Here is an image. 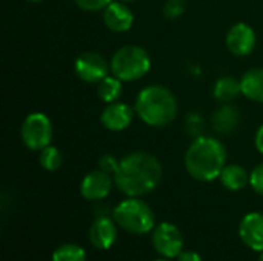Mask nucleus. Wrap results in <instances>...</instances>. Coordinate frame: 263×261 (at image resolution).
<instances>
[{
  "label": "nucleus",
  "instance_id": "nucleus-1",
  "mask_svg": "<svg viewBox=\"0 0 263 261\" xmlns=\"http://www.w3.org/2000/svg\"><path fill=\"white\" fill-rule=\"evenodd\" d=\"M162 175L160 162L148 152L137 151L119 160L112 177L116 188L126 197H143L160 185Z\"/></svg>",
  "mask_w": 263,
  "mask_h": 261
},
{
  "label": "nucleus",
  "instance_id": "nucleus-2",
  "mask_svg": "<svg viewBox=\"0 0 263 261\" xmlns=\"http://www.w3.org/2000/svg\"><path fill=\"white\" fill-rule=\"evenodd\" d=\"M227 166V149L214 137H197L185 154L188 174L199 182H214Z\"/></svg>",
  "mask_w": 263,
  "mask_h": 261
},
{
  "label": "nucleus",
  "instance_id": "nucleus-3",
  "mask_svg": "<svg viewBox=\"0 0 263 261\" xmlns=\"http://www.w3.org/2000/svg\"><path fill=\"white\" fill-rule=\"evenodd\" d=\"M134 109L145 125L165 128L176 118L179 105L171 89L162 85H149L139 92Z\"/></svg>",
  "mask_w": 263,
  "mask_h": 261
},
{
  "label": "nucleus",
  "instance_id": "nucleus-4",
  "mask_svg": "<svg viewBox=\"0 0 263 261\" xmlns=\"http://www.w3.org/2000/svg\"><path fill=\"white\" fill-rule=\"evenodd\" d=\"M112 218L120 229L133 235H145L157 226L154 211L140 197H128L120 202L112 211Z\"/></svg>",
  "mask_w": 263,
  "mask_h": 261
},
{
  "label": "nucleus",
  "instance_id": "nucleus-5",
  "mask_svg": "<svg viewBox=\"0 0 263 261\" xmlns=\"http://www.w3.org/2000/svg\"><path fill=\"white\" fill-rule=\"evenodd\" d=\"M151 69L148 52L137 45H126L117 49L111 58V72L122 82H136Z\"/></svg>",
  "mask_w": 263,
  "mask_h": 261
},
{
  "label": "nucleus",
  "instance_id": "nucleus-6",
  "mask_svg": "<svg viewBox=\"0 0 263 261\" xmlns=\"http://www.w3.org/2000/svg\"><path fill=\"white\" fill-rule=\"evenodd\" d=\"M20 137L29 151L40 152L51 145L52 140V123L43 112L29 114L20 128Z\"/></svg>",
  "mask_w": 263,
  "mask_h": 261
},
{
  "label": "nucleus",
  "instance_id": "nucleus-7",
  "mask_svg": "<svg viewBox=\"0 0 263 261\" xmlns=\"http://www.w3.org/2000/svg\"><path fill=\"white\" fill-rule=\"evenodd\" d=\"M151 242L156 252L163 258L173 260L183 252V234L176 225L170 222H163L153 229Z\"/></svg>",
  "mask_w": 263,
  "mask_h": 261
},
{
  "label": "nucleus",
  "instance_id": "nucleus-8",
  "mask_svg": "<svg viewBox=\"0 0 263 261\" xmlns=\"http://www.w3.org/2000/svg\"><path fill=\"white\" fill-rule=\"evenodd\" d=\"M74 71L80 80L85 83H100L105 77L109 75L111 71V63L108 60L94 51H86L80 54L74 63Z\"/></svg>",
  "mask_w": 263,
  "mask_h": 261
},
{
  "label": "nucleus",
  "instance_id": "nucleus-9",
  "mask_svg": "<svg viewBox=\"0 0 263 261\" xmlns=\"http://www.w3.org/2000/svg\"><path fill=\"white\" fill-rule=\"evenodd\" d=\"M112 186H116L114 177L102 169H97L83 177L80 183V194L85 200L97 202L106 198L111 194Z\"/></svg>",
  "mask_w": 263,
  "mask_h": 261
},
{
  "label": "nucleus",
  "instance_id": "nucleus-10",
  "mask_svg": "<svg viewBox=\"0 0 263 261\" xmlns=\"http://www.w3.org/2000/svg\"><path fill=\"white\" fill-rule=\"evenodd\" d=\"M225 42L231 54L245 57L250 55L256 48V32L248 23L239 22L228 29Z\"/></svg>",
  "mask_w": 263,
  "mask_h": 261
},
{
  "label": "nucleus",
  "instance_id": "nucleus-11",
  "mask_svg": "<svg viewBox=\"0 0 263 261\" xmlns=\"http://www.w3.org/2000/svg\"><path fill=\"white\" fill-rule=\"evenodd\" d=\"M117 228L119 226L114 222V218H108V217L96 218L88 232L89 243L99 251L111 249L117 242V235H119Z\"/></svg>",
  "mask_w": 263,
  "mask_h": 261
},
{
  "label": "nucleus",
  "instance_id": "nucleus-12",
  "mask_svg": "<svg viewBox=\"0 0 263 261\" xmlns=\"http://www.w3.org/2000/svg\"><path fill=\"white\" fill-rule=\"evenodd\" d=\"M134 114H136V109H133L129 105L114 102V103H109L103 109L100 115V122L108 131L120 132L129 128V125L134 120Z\"/></svg>",
  "mask_w": 263,
  "mask_h": 261
},
{
  "label": "nucleus",
  "instance_id": "nucleus-13",
  "mask_svg": "<svg viewBox=\"0 0 263 261\" xmlns=\"http://www.w3.org/2000/svg\"><path fill=\"white\" fill-rule=\"evenodd\" d=\"M240 240L247 248L256 252H263V214L250 212L239 225Z\"/></svg>",
  "mask_w": 263,
  "mask_h": 261
},
{
  "label": "nucleus",
  "instance_id": "nucleus-14",
  "mask_svg": "<svg viewBox=\"0 0 263 261\" xmlns=\"http://www.w3.org/2000/svg\"><path fill=\"white\" fill-rule=\"evenodd\" d=\"M103 23L112 32H126L133 28L134 14L122 2H111L103 9Z\"/></svg>",
  "mask_w": 263,
  "mask_h": 261
},
{
  "label": "nucleus",
  "instance_id": "nucleus-15",
  "mask_svg": "<svg viewBox=\"0 0 263 261\" xmlns=\"http://www.w3.org/2000/svg\"><path fill=\"white\" fill-rule=\"evenodd\" d=\"M219 180L228 191L237 192L250 185V172L240 165H227L222 169Z\"/></svg>",
  "mask_w": 263,
  "mask_h": 261
},
{
  "label": "nucleus",
  "instance_id": "nucleus-16",
  "mask_svg": "<svg viewBox=\"0 0 263 261\" xmlns=\"http://www.w3.org/2000/svg\"><path fill=\"white\" fill-rule=\"evenodd\" d=\"M242 94L257 103H263V68H253L240 78Z\"/></svg>",
  "mask_w": 263,
  "mask_h": 261
},
{
  "label": "nucleus",
  "instance_id": "nucleus-17",
  "mask_svg": "<svg viewBox=\"0 0 263 261\" xmlns=\"http://www.w3.org/2000/svg\"><path fill=\"white\" fill-rule=\"evenodd\" d=\"M239 94H242V83L231 75L220 77L214 85V97L222 103L234 100Z\"/></svg>",
  "mask_w": 263,
  "mask_h": 261
},
{
  "label": "nucleus",
  "instance_id": "nucleus-18",
  "mask_svg": "<svg viewBox=\"0 0 263 261\" xmlns=\"http://www.w3.org/2000/svg\"><path fill=\"white\" fill-rule=\"evenodd\" d=\"M122 91H123L122 80L114 74L105 77L100 83H97V95L102 102L108 105L117 102L122 95Z\"/></svg>",
  "mask_w": 263,
  "mask_h": 261
},
{
  "label": "nucleus",
  "instance_id": "nucleus-19",
  "mask_svg": "<svg viewBox=\"0 0 263 261\" xmlns=\"http://www.w3.org/2000/svg\"><path fill=\"white\" fill-rule=\"evenodd\" d=\"M239 125V112L234 106H223L216 111L213 117V126L217 132H231Z\"/></svg>",
  "mask_w": 263,
  "mask_h": 261
},
{
  "label": "nucleus",
  "instance_id": "nucleus-20",
  "mask_svg": "<svg viewBox=\"0 0 263 261\" xmlns=\"http://www.w3.org/2000/svg\"><path fill=\"white\" fill-rule=\"evenodd\" d=\"M52 261H86V252L79 245L65 243L54 251Z\"/></svg>",
  "mask_w": 263,
  "mask_h": 261
},
{
  "label": "nucleus",
  "instance_id": "nucleus-21",
  "mask_svg": "<svg viewBox=\"0 0 263 261\" xmlns=\"http://www.w3.org/2000/svg\"><path fill=\"white\" fill-rule=\"evenodd\" d=\"M39 162H40V166L48 171V172H55L62 168V163H63V157H62V152L55 148V146H48L45 148L43 151H40V155H39Z\"/></svg>",
  "mask_w": 263,
  "mask_h": 261
},
{
  "label": "nucleus",
  "instance_id": "nucleus-22",
  "mask_svg": "<svg viewBox=\"0 0 263 261\" xmlns=\"http://www.w3.org/2000/svg\"><path fill=\"white\" fill-rule=\"evenodd\" d=\"M186 9L185 0H166L163 5V15L170 20H176L183 15Z\"/></svg>",
  "mask_w": 263,
  "mask_h": 261
},
{
  "label": "nucleus",
  "instance_id": "nucleus-23",
  "mask_svg": "<svg viewBox=\"0 0 263 261\" xmlns=\"http://www.w3.org/2000/svg\"><path fill=\"white\" fill-rule=\"evenodd\" d=\"M112 0H74V3L88 12H96V11H102L105 9Z\"/></svg>",
  "mask_w": 263,
  "mask_h": 261
},
{
  "label": "nucleus",
  "instance_id": "nucleus-24",
  "mask_svg": "<svg viewBox=\"0 0 263 261\" xmlns=\"http://www.w3.org/2000/svg\"><path fill=\"white\" fill-rule=\"evenodd\" d=\"M250 186L253 188L254 192H257L263 197V163L257 165L250 172Z\"/></svg>",
  "mask_w": 263,
  "mask_h": 261
},
{
  "label": "nucleus",
  "instance_id": "nucleus-25",
  "mask_svg": "<svg viewBox=\"0 0 263 261\" xmlns=\"http://www.w3.org/2000/svg\"><path fill=\"white\" fill-rule=\"evenodd\" d=\"M117 168H119V160L116 157L106 154V155H102L99 158V169H102V171L114 175V172L117 171Z\"/></svg>",
  "mask_w": 263,
  "mask_h": 261
},
{
  "label": "nucleus",
  "instance_id": "nucleus-26",
  "mask_svg": "<svg viewBox=\"0 0 263 261\" xmlns=\"http://www.w3.org/2000/svg\"><path fill=\"white\" fill-rule=\"evenodd\" d=\"M177 261H203L202 257L196 252V251H183L179 257Z\"/></svg>",
  "mask_w": 263,
  "mask_h": 261
},
{
  "label": "nucleus",
  "instance_id": "nucleus-27",
  "mask_svg": "<svg viewBox=\"0 0 263 261\" xmlns=\"http://www.w3.org/2000/svg\"><path fill=\"white\" fill-rule=\"evenodd\" d=\"M254 145H256V149H257L260 154H263V125L257 129V132H256Z\"/></svg>",
  "mask_w": 263,
  "mask_h": 261
},
{
  "label": "nucleus",
  "instance_id": "nucleus-28",
  "mask_svg": "<svg viewBox=\"0 0 263 261\" xmlns=\"http://www.w3.org/2000/svg\"><path fill=\"white\" fill-rule=\"evenodd\" d=\"M26 2H31V3H39V2H43V0H26Z\"/></svg>",
  "mask_w": 263,
  "mask_h": 261
},
{
  "label": "nucleus",
  "instance_id": "nucleus-29",
  "mask_svg": "<svg viewBox=\"0 0 263 261\" xmlns=\"http://www.w3.org/2000/svg\"><path fill=\"white\" fill-rule=\"evenodd\" d=\"M257 261H263V252H260V257H259V260Z\"/></svg>",
  "mask_w": 263,
  "mask_h": 261
},
{
  "label": "nucleus",
  "instance_id": "nucleus-30",
  "mask_svg": "<svg viewBox=\"0 0 263 261\" xmlns=\"http://www.w3.org/2000/svg\"><path fill=\"white\" fill-rule=\"evenodd\" d=\"M156 261H171L170 258H160V260H156Z\"/></svg>",
  "mask_w": 263,
  "mask_h": 261
},
{
  "label": "nucleus",
  "instance_id": "nucleus-31",
  "mask_svg": "<svg viewBox=\"0 0 263 261\" xmlns=\"http://www.w3.org/2000/svg\"><path fill=\"white\" fill-rule=\"evenodd\" d=\"M123 2H134V0H123Z\"/></svg>",
  "mask_w": 263,
  "mask_h": 261
}]
</instances>
